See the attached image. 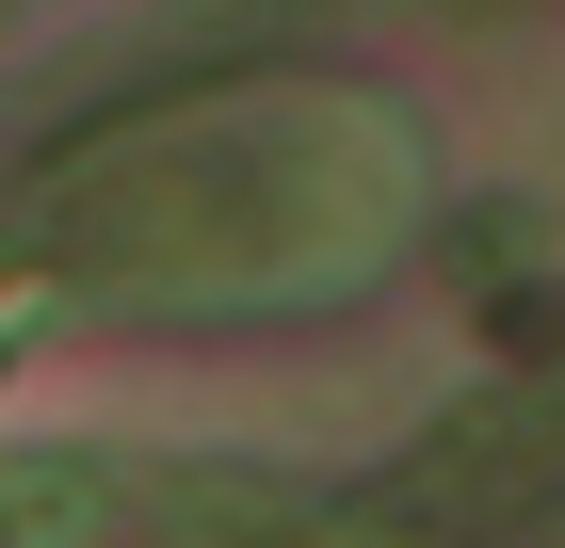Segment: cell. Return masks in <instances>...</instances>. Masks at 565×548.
<instances>
[{"label":"cell","mask_w":565,"mask_h":548,"mask_svg":"<svg viewBox=\"0 0 565 548\" xmlns=\"http://www.w3.org/2000/svg\"><path fill=\"white\" fill-rule=\"evenodd\" d=\"M550 484H565V372H518V387H484L469 420H436L388 501L436 533V516H501V501H550Z\"/></svg>","instance_id":"obj_1"}]
</instances>
